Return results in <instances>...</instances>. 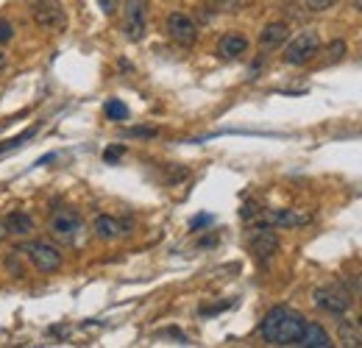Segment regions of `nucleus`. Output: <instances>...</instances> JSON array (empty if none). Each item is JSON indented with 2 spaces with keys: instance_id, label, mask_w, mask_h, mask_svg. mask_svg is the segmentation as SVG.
<instances>
[{
  "instance_id": "nucleus-1",
  "label": "nucleus",
  "mask_w": 362,
  "mask_h": 348,
  "mask_svg": "<svg viewBox=\"0 0 362 348\" xmlns=\"http://www.w3.org/2000/svg\"><path fill=\"white\" fill-rule=\"evenodd\" d=\"M304 329H307L304 315L290 307H273L259 323V334L270 345H299Z\"/></svg>"
},
{
  "instance_id": "nucleus-2",
  "label": "nucleus",
  "mask_w": 362,
  "mask_h": 348,
  "mask_svg": "<svg viewBox=\"0 0 362 348\" xmlns=\"http://www.w3.org/2000/svg\"><path fill=\"white\" fill-rule=\"evenodd\" d=\"M48 232H50L53 240H59L64 245H72L84 232V221H81L79 212H72V209H56V212L50 215V221H48Z\"/></svg>"
},
{
  "instance_id": "nucleus-3",
  "label": "nucleus",
  "mask_w": 362,
  "mask_h": 348,
  "mask_svg": "<svg viewBox=\"0 0 362 348\" xmlns=\"http://www.w3.org/2000/svg\"><path fill=\"white\" fill-rule=\"evenodd\" d=\"M20 254H26V259L39 270V273H56L64 262L61 251L53 245V243H45V240H31L20 248Z\"/></svg>"
},
{
  "instance_id": "nucleus-4",
  "label": "nucleus",
  "mask_w": 362,
  "mask_h": 348,
  "mask_svg": "<svg viewBox=\"0 0 362 348\" xmlns=\"http://www.w3.org/2000/svg\"><path fill=\"white\" fill-rule=\"evenodd\" d=\"M321 53V37L315 34V31H304V34H299L293 42L287 45V50H284V64H293V67H304V64H310L315 56Z\"/></svg>"
},
{
  "instance_id": "nucleus-5",
  "label": "nucleus",
  "mask_w": 362,
  "mask_h": 348,
  "mask_svg": "<svg viewBox=\"0 0 362 348\" xmlns=\"http://www.w3.org/2000/svg\"><path fill=\"white\" fill-rule=\"evenodd\" d=\"M148 31V0H125L123 6V34L139 42Z\"/></svg>"
},
{
  "instance_id": "nucleus-6",
  "label": "nucleus",
  "mask_w": 362,
  "mask_h": 348,
  "mask_svg": "<svg viewBox=\"0 0 362 348\" xmlns=\"http://www.w3.org/2000/svg\"><path fill=\"white\" fill-rule=\"evenodd\" d=\"M312 298H315V307L323 309V312H329V315H343L351 307V293L343 285H337V282L318 287Z\"/></svg>"
},
{
  "instance_id": "nucleus-7",
  "label": "nucleus",
  "mask_w": 362,
  "mask_h": 348,
  "mask_svg": "<svg viewBox=\"0 0 362 348\" xmlns=\"http://www.w3.org/2000/svg\"><path fill=\"white\" fill-rule=\"evenodd\" d=\"M31 17L39 28H48V31H64L67 28V14L56 0H37L31 6Z\"/></svg>"
},
{
  "instance_id": "nucleus-8",
  "label": "nucleus",
  "mask_w": 362,
  "mask_h": 348,
  "mask_svg": "<svg viewBox=\"0 0 362 348\" xmlns=\"http://www.w3.org/2000/svg\"><path fill=\"white\" fill-rule=\"evenodd\" d=\"M257 226H270V229H296L310 223V215H299L293 209H259V215L254 218Z\"/></svg>"
},
{
  "instance_id": "nucleus-9",
  "label": "nucleus",
  "mask_w": 362,
  "mask_h": 348,
  "mask_svg": "<svg viewBox=\"0 0 362 348\" xmlns=\"http://www.w3.org/2000/svg\"><path fill=\"white\" fill-rule=\"evenodd\" d=\"M165 31H168V37H170L176 45H181V48H190V45H195V39H198V25L192 23V17H187V14H181V12L168 14Z\"/></svg>"
},
{
  "instance_id": "nucleus-10",
  "label": "nucleus",
  "mask_w": 362,
  "mask_h": 348,
  "mask_svg": "<svg viewBox=\"0 0 362 348\" xmlns=\"http://www.w3.org/2000/svg\"><path fill=\"white\" fill-rule=\"evenodd\" d=\"M248 248L257 259H270L276 251H279V237L270 226H257L251 234H248Z\"/></svg>"
},
{
  "instance_id": "nucleus-11",
  "label": "nucleus",
  "mask_w": 362,
  "mask_h": 348,
  "mask_svg": "<svg viewBox=\"0 0 362 348\" xmlns=\"http://www.w3.org/2000/svg\"><path fill=\"white\" fill-rule=\"evenodd\" d=\"M245 50H248V39H245L243 34H234V31H232V34H223L221 42H217V56L226 59V61L240 59Z\"/></svg>"
},
{
  "instance_id": "nucleus-12",
  "label": "nucleus",
  "mask_w": 362,
  "mask_h": 348,
  "mask_svg": "<svg viewBox=\"0 0 362 348\" xmlns=\"http://www.w3.org/2000/svg\"><path fill=\"white\" fill-rule=\"evenodd\" d=\"M287 37H290V25H287V23H268V25L262 28V34H259V48L273 50V48L284 45Z\"/></svg>"
},
{
  "instance_id": "nucleus-13",
  "label": "nucleus",
  "mask_w": 362,
  "mask_h": 348,
  "mask_svg": "<svg viewBox=\"0 0 362 348\" xmlns=\"http://www.w3.org/2000/svg\"><path fill=\"white\" fill-rule=\"evenodd\" d=\"M92 232H95V237H98V240L112 243V240H117V237L123 234V226H120V221H117V218L98 215V218H95V223H92Z\"/></svg>"
},
{
  "instance_id": "nucleus-14",
  "label": "nucleus",
  "mask_w": 362,
  "mask_h": 348,
  "mask_svg": "<svg viewBox=\"0 0 362 348\" xmlns=\"http://www.w3.org/2000/svg\"><path fill=\"white\" fill-rule=\"evenodd\" d=\"M3 223H6L9 234H14V237H28V234L37 232V223H34V218L28 212H12Z\"/></svg>"
},
{
  "instance_id": "nucleus-15",
  "label": "nucleus",
  "mask_w": 362,
  "mask_h": 348,
  "mask_svg": "<svg viewBox=\"0 0 362 348\" xmlns=\"http://www.w3.org/2000/svg\"><path fill=\"white\" fill-rule=\"evenodd\" d=\"M299 345H307V348H329V345H332V337H329V331H326L321 323H307Z\"/></svg>"
},
{
  "instance_id": "nucleus-16",
  "label": "nucleus",
  "mask_w": 362,
  "mask_h": 348,
  "mask_svg": "<svg viewBox=\"0 0 362 348\" xmlns=\"http://www.w3.org/2000/svg\"><path fill=\"white\" fill-rule=\"evenodd\" d=\"M337 337H340L343 345H351V348H359V345H362V334H359L348 320H343V323L337 326Z\"/></svg>"
},
{
  "instance_id": "nucleus-17",
  "label": "nucleus",
  "mask_w": 362,
  "mask_h": 348,
  "mask_svg": "<svg viewBox=\"0 0 362 348\" xmlns=\"http://www.w3.org/2000/svg\"><path fill=\"white\" fill-rule=\"evenodd\" d=\"M37 128L39 125H31V128H26L23 134H17V136H12V139H3V143H0V156H3L6 151H14V148H20L23 143H26V139H31L34 134H37Z\"/></svg>"
},
{
  "instance_id": "nucleus-18",
  "label": "nucleus",
  "mask_w": 362,
  "mask_h": 348,
  "mask_svg": "<svg viewBox=\"0 0 362 348\" xmlns=\"http://www.w3.org/2000/svg\"><path fill=\"white\" fill-rule=\"evenodd\" d=\"M103 112H106V117H109V120H114V123H120V120H125V117H128V106H125L123 101H117V98L106 101Z\"/></svg>"
},
{
  "instance_id": "nucleus-19",
  "label": "nucleus",
  "mask_w": 362,
  "mask_h": 348,
  "mask_svg": "<svg viewBox=\"0 0 362 348\" xmlns=\"http://www.w3.org/2000/svg\"><path fill=\"white\" fill-rule=\"evenodd\" d=\"M345 50H348V45H345L343 39H334V42L326 48V59H323V61H326V64H337V61L345 56Z\"/></svg>"
},
{
  "instance_id": "nucleus-20",
  "label": "nucleus",
  "mask_w": 362,
  "mask_h": 348,
  "mask_svg": "<svg viewBox=\"0 0 362 348\" xmlns=\"http://www.w3.org/2000/svg\"><path fill=\"white\" fill-rule=\"evenodd\" d=\"M206 3L214 12H237L240 9V0H206Z\"/></svg>"
},
{
  "instance_id": "nucleus-21",
  "label": "nucleus",
  "mask_w": 362,
  "mask_h": 348,
  "mask_svg": "<svg viewBox=\"0 0 362 348\" xmlns=\"http://www.w3.org/2000/svg\"><path fill=\"white\" fill-rule=\"evenodd\" d=\"M12 39H14V25H12L9 20L0 17V45H6V42H12Z\"/></svg>"
},
{
  "instance_id": "nucleus-22",
  "label": "nucleus",
  "mask_w": 362,
  "mask_h": 348,
  "mask_svg": "<svg viewBox=\"0 0 362 348\" xmlns=\"http://www.w3.org/2000/svg\"><path fill=\"white\" fill-rule=\"evenodd\" d=\"M304 3H307L310 12H326V9H332L337 3V0H304Z\"/></svg>"
},
{
  "instance_id": "nucleus-23",
  "label": "nucleus",
  "mask_w": 362,
  "mask_h": 348,
  "mask_svg": "<svg viewBox=\"0 0 362 348\" xmlns=\"http://www.w3.org/2000/svg\"><path fill=\"white\" fill-rule=\"evenodd\" d=\"M98 6H101V12H103L106 17H112V14H117V9H120V0H98Z\"/></svg>"
},
{
  "instance_id": "nucleus-24",
  "label": "nucleus",
  "mask_w": 362,
  "mask_h": 348,
  "mask_svg": "<svg viewBox=\"0 0 362 348\" xmlns=\"http://www.w3.org/2000/svg\"><path fill=\"white\" fill-rule=\"evenodd\" d=\"M6 270H9V273L14 270V276H23V267H20V256H17V254H9V256H6Z\"/></svg>"
},
{
  "instance_id": "nucleus-25",
  "label": "nucleus",
  "mask_w": 362,
  "mask_h": 348,
  "mask_svg": "<svg viewBox=\"0 0 362 348\" xmlns=\"http://www.w3.org/2000/svg\"><path fill=\"white\" fill-rule=\"evenodd\" d=\"M123 154H125V148H123V145H114V148H109V151L103 154V159H106V162H117Z\"/></svg>"
},
{
  "instance_id": "nucleus-26",
  "label": "nucleus",
  "mask_w": 362,
  "mask_h": 348,
  "mask_svg": "<svg viewBox=\"0 0 362 348\" xmlns=\"http://www.w3.org/2000/svg\"><path fill=\"white\" fill-rule=\"evenodd\" d=\"M125 136H157V128H131L125 131Z\"/></svg>"
},
{
  "instance_id": "nucleus-27",
  "label": "nucleus",
  "mask_w": 362,
  "mask_h": 348,
  "mask_svg": "<svg viewBox=\"0 0 362 348\" xmlns=\"http://www.w3.org/2000/svg\"><path fill=\"white\" fill-rule=\"evenodd\" d=\"M206 223H212V215H198V218H195V221L190 223V229L195 232V229H203Z\"/></svg>"
},
{
  "instance_id": "nucleus-28",
  "label": "nucleus",
  "mask_w": 362,
  "mask_h": 348,
  "mask_svg": "<svg viewBox=\"0 0 362 348\" xmlns=\"http://www.w3.org/2000/svg\"><path fill=\"white\" fill-rule=\"evenodd\" d=\"M6 237H9V229H6V223H3V221H0V243H3Z\"/></svg>"
},
{
  "instance_id": "nucleus-29",
  "label": "nucleus",
  "mask_w": 362,
  "mask_h": 348,
  "mask_svg": "<svg viewBox=\"0 0 362 348\" xmlns=\"http://www.w3.org/2000/svg\"><path fill=\"white\" fill-rule=\"evenodd\" d=\"M6 64H9V56H6V53H3V50H0V70H3V67H6Z\"/></svg>"
},
{
  "instance_id": "nucleus-30",
  "label": "nucleus",
  "mask_w": 362,
  "mask_h": 348,
  "mask_svg": "<svg viewBox=\"0 0 362 348\" xmlns=\"http://www.w3.org/2000/svg\"><path fill=\"white\" fill-rule=\"evenodd\" d=\"M354 6H356V9L362 12V0H354Z\"/></svg>"
},
{
  "instance_id": "nucleus-31",
  "label": "nucleus",
  "mask_w": 362,
  "mask_h": 348,
  "mask_svg": "<svg viewBox=\"0 0 362 348\" xmlns=\"http://www.w3.org/2000/svg\"><path fill=\"white\" fill-rule=\"evenodd\" d=\"M359 329H362V318H359Z\"/></svg>"
}]
</instances>
